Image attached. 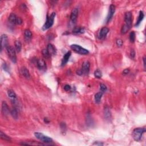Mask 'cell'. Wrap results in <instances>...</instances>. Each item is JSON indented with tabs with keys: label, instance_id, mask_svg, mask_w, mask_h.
<instances>
[{
	"label": "cell",
	"instance_id": "obj_8",
	"mask_svg": "<svg viewBox=\"0 0 146 146\" xmlns=\"http://www.w3.org/2000/svg\"><path fill=\"white\" fill-rule=\"evenodd\" d=\"M115 12V6H114V5H111L110 6L109 8V13L108 15H107V18H106V22L108 23L110 21L111 19L114 16V14Z\"/></svg>",
	"mask_w": 146,
	"mask_h": 146
},
{
	"label": "cell",
	"instance_id": "obj_32",
	"mask_svg": "<svg viewBox=\"0 0 146 146\" xmlns=\"http://www.w3.org/2000/svg\"><path fill=\"white\" fill-rule=\"evenodd\" d=\"M2 69L3 70L5 71V72H8V73H10V69H9V67L8 65H7V64L6 63H4L2 64Z\"/></svg>",
	"mask_w": 146,
	"mask_h": 146
},
{
	"label": "cell",
	"instance_id": "obj_12",
	"mask_svg": "<svg viewBox=\"0 0 146 146\" xmlns=\"http://www.w3.org/2000/svg\"><path fill=\"white\" fill-rule=\"evenodd\" d=\"M90 63L88 61H85L83 63L82 69V72L83 74L85 75H87L90 72Z\"/></svg>",
	"mask_w": 146,
	"mask_h": 146
},
{
	"label": "cell",
	"instance_id": "obj_23",
	"mask_svg": "<svg viewBox=\"0 0 146 146\" xmlns=\"http://www.w3.org/2000/svg\"><path fill=\"white\" fill-rule=\"evenodd\" d=\"M15 49L17 53H20L22 49V44L20 41H15Z\"/></svg>",
	"mask_w": 146,
	"mask_h": 146
},
{
	"label": "cell",
	"instance_id": "obj_6",
	"mask_svg": "<svg viewBox=\"0 0 146 146\" xmlns=\"http://www.w3.org/2000/svg\"><path fill=\"white\" fill-rule=\"evenodd\" d=\"M124 21V25L131 28L132 26V22H133V15H132L131 12H128L125 14Z\"/></svg>",
	"mask_w": 146,
	"mask_h": 146
},
{
	"label": "cell",
	"instance_id": "obj_20",
	"mask_svg": "<svg viewBox=\"0 0 146 146\" xmlns=\"http://www.w3.org/2000/svg\"><path fill=\"white\" fill-rule=\"evenodd\" d=\"M24 36H25V39L26 41H30L32 38V32L30 30H29V29H26L24 31Z\"/></svg>",
	"mask_w": 146,
	"mask_h": 146
},
{
	"label": "cell",
	"instance_id": "obj_13",
	"mask_svg": "<svg viewBox=\"0 0 146 146\" xmlns=\"http://www.w3.org/2000/svg\"><path fill=\"white\" fill-rule=\"evenodd\" d=\"M36 65L38 68L41 71H45L46 70V65L45 61L43 60H38L36 62Z\"/></svg>",
	"mask_w": 146,
	"mask_h": 146
},
{
	"label": "cell",
	"instance_id": "obj_4",
	"mask_svg": "<svg viewBox=\"0 0 146 146\" xmlns=\"http://www.w3.org/2000/svg\"><path fill=\"white\" fill-rule=\"evenodd\" d=\"M7 53H8V57H9L10 60L12 61L13 63H16L17 62V57L16 53H15V50L13 47L10 46H8L6 48Z\"/></svg>",
	"mask_w": 146,
	"mask_h": 146
},
{
	"label": "cell",
	"instance_id": "obj_25",
	"mask_svg": "<svg viewBox=\"0 0 146 146\" xmlns=\"http://www.w3.org/2000/svg\"><path fill=\"white\" fill-rule=\"evenodd\" d=\"M10 114L13 116L14 119H17L18 118V112H17V109L15 107H14L12 110H10Z\"/></svg>",
	"mask_w": 146,
	"mask_h": 146
},
{
	"label": "cell",
	"instance_id": "obj_31",
	"mask_svg": "<svg viewBox=\"0 0 146 146\" xmlns=\"http://www.w3.org/2000/svg\"><path fill=\"white\" fill-rule=\"evenodd\" d=\"M100 92H102V93H105V92L106 91V90H107L106 86L105 85L103 84V83L100 84Z\"/></svg>",
	"mask_w": 146,
	"mask_h": 146
},
{
	"label": "cell",
	"instance_id": "obj_11",
	"mask_svg": "<svg viewBox=\"0 0 146 146\" xmlns=\"http://www.w3.org/2000/svg\"><path fill=\"white\" fill-rule=\"evenodd\" d=\"M109 32V29L106 27H102L100 30L99 33V39H104L106 38V36H107V34Z\"/></svg>",
	"mask_w": 146,
	"mask_h": 146
},
{
	"label": "cell",
	"instance_id": "obj_33",
	"mask_svg": "<svg viewBox=\"0 0 146 146\" xmlns=\"http://www.w3.org/2000/svg\"><path fill=\"white\" fill-rule=\"evenodd\" d=\"M116 43L118 47H121L123 45V41L121 39H117L116 41Z\"/></svg>",
	"mask_w": 146,
	"mask_h": 146
},
{
	"label": "cell",
	"instance_id": "obj_26",
	"mask_svg": "<svg viewBox=\"0 0 146 146\" xmlns=\"http://www.w3.org/2000/svg\"><path fill=\"white\" fill-rule=\"evenodd\" d=\"M0 136H1V138L2 139L6 140V141H11V138L8 136V135L5 134L3 133L2 131L0 132Z\"/></svg>",
	"mask_w": 146,
	"mask_h": 146
},
{
	"label": "cell",
	"instance_id": "obj_1",
	"mask_svg": "<svg viewBox=\"0 0 146 146\" xmlns=\"http://www.w3.org/2000/svg\"><path fill=\"white\" fill-rule=\"evenodd\" d=\"M55 15H56V14L54 12H53L50 16H49V15L47 16L46 21L42 27V29L43 30H48L53 25Z\"/></svg>",
	"mask_w": 146,
	"mask_h": 146
},
{
	"label": "cell",
	"instance_id": "obj_15",
	"mask_svg": "<svg viewBox=\"0 0 146 146\" xmlns=\"http://www.w3.org/2000/svg\"><path fill=\"white\" fill-rule=\"evenodd\" d=\"M71 55H72V53H71V51H69V52H67L66 54H65V55H64L63 57V59H62V63H61L62 66H65L66 64L67 63V62L69 61V58H70Z\"/></svg>",
	"mask_w": 146,
	"mask_h": 146
},
{
	"label": "cell",
	"instance_id": "obj_28",
	"mask_svg": "<svg viewBox=\"0 0 146 146\" xmlns=\"http://www.w3.org/2000/svg\"><path fill=\"white\" fill-rule=\"evenodd\" d=\"M60 127H61V132L63 134L65 133L66 132L67 130V127L66 124H65V123H61L60 124Z\"/></svg>",
	"mask_w": 146,
	"mask_h": 146
},
{
	"label": "cell",
	"instance_id": "obj_3",
	"mask_svg": "<svg viewBox=\"0 0 146 146\" xmlns=\"http://www.w3.org/2000/svg\"><path fill=\"white\" fill-rule=\"evenodd\" d=\"M70 48L73 51L76 52V53H77L78 54H79L86 55L89 53V51H88V50L82 48V47L80 46V45L73 44L71 45Z\"/></svg>",
	"mask_w": 146,
	"mask_h": 146
},
{
	"label": "cell",
	"instance_id": "obj_35",
	"mask_svg": "<svg viewBox=\"0 0 146 146\" xmlns=\"http://www.w3.org/2000/svg\"><path fill=\"white\" fill-rule=\"evenodd\" d=\"M64 90L66 91H70V90H71V86L69 85H66L65 86H64Z\"/></svg>",
	"mask_w": 146,
	"mask_h": 146
},
{
	"label": "cell",
	"instance_id": "obj_14",
	"mask_svg": "<svg viewBox=\"0 0 146 146\" xmlns=\"http://www.w3.org/2000/svg\"><path fill=\"white\" fill-rule=\"evenodd\" d=\"M17 20H18V17L14 13L10 14V16L9 17V21L10 24L13 25H17Z\"/></svg>",
	"mask_w": 146,
	"mask_h": 146
},
{
	"label": "cell",
	"instance_id": "obj_39",
	"mask_svg": "<svg viewBox=\"0 0 146 146\" xmlns=\"http://www.w3.org/2000/svg\"><path fill=\"white\" fill-rule=\"evenodd\" d=\"M44 122L46 123H49V121L48 118H45V119H44Z\"/></svg>",
	"mask_w": 146,
	"mask_h": 146
},
{
	"label": "cell",
	"instance_id": "obj_18",
	"mask_svg": "<svg viewBox=\"0 0 146 146\" xmlns=\"http://www.w3.org/2000/svg\"><path fill=\"white\" fill-rule=\"evenodd\" d=\"M47 50L49 51V53H50V55H55L57 53L56 49H55V47L53 46V45L51 43H49L48 45V48H47Z\"/></svg>",
	"mask_w": 146,
	"mask_h": 146
},
{
	"label": "cell",
	"instance_id": "obj_38",
	"mask_svg": "<svg viewBox=\"0 0 146 146\" xmlns=\"http://www.w3.org/2000/svg\"><path fill=\"white\" fill-rule=\"evenodd\" d=\"M143 65H144V67L146 68V62H145V57H143Z\"/></svg>",
	"mask_w": 146,
	"mask_h": 146
},
{
	"label": "cell",
	"instance_id": "obj_19",
	"mask_svg": "<svg viewBox=\"0 0 146 146\" xmlns=\"http://www.w3.org/2000/svg\"><path fill=\"white\" fill-rule=\"evenodd\" d=\"M85 32V30L84 28L81 27H74V29L73 30V33L74 34H76V35H78V34H81L84 33Z\"/></svg>",
	"mask_w": 146,
	"mask_h": 146
},
{
	"label": "cell",
	"instance_id": "obj_9",
	"mask_svg": "<svg viewBox=\"0 0 146 146\" xmlns=\"http://www.w3.org/2000/svg\"><path fill=\"white\" fill-rule=\"evenodd\" d=\"M8 95L9 98L10 99L12 103L15 105L17 102V95L14 93V91L12 90H9L8 91Z\"/></svg>",
	"mask_w": 146,
	"mask_h": 146
},
{
	"label": "cell",
	"instance_id": "obj_16",
	"mask_svg": "<svg viewBox=\"0 0 146 146\" xmlns=\"http://www.w3.org/2000/svg\"><path fill=\"white\" fill-rule=\"evenodd\" d=\"M21 73L22 75L25 78H26V79H29V78H30V72H29L28 69L26 68L25 67H22L21 69Z\"/></svg>",
	"mask_w": 146,
	"mask_h": 146
},
{
	"label": "cell",
	"instance_id": "obj_29",
	"mask_svg": "<svg viewBox=\"0 0 146 146\" xmlns=\"http://www.w3.org/2000/svg\"><path fill=\"white\" fill-rule=\"evenodd\" d=\"M42 53L43 56L46 59H49L50 57V56H51L50 54V53H49V51H48V50L47 49H43Z\"/></svg>",
	"mask_w": 146,
	"mask_h": 146
},
{
	"label": "cell",
	"instance_id": "obj_17",
	"mask_svg": "<svg viewBox=\"0 0 146 146\" xmlns=\"http://www.w3.org/2000/svg\"><path fill=\"white\" fill-rule=\"evenodd\" d=\"M2 111L3 114L6 115H8L9 113H10V110L9 109V107L7 103L5 102H3L2 104Z\"/></svg>",
	"mask_w": 146,
	"mask_h": 146
},
{
	"label": "cell",
	"instance_id": "obj_27",
	"mask_svg": "<svg viewBox=\"0 0 146 146\" xmlns=\"http://www.w3.org/2000/svg\"><path fill=\"white\" fill-rule=\"evenodd\" d=\"M94 76L95 78H98V79H100V78H102V74L101 71L99 69H97V70L95 71L94 72Z\"/></svg>",
	"mask_w": 146,
	"mask_h": 146
},
{
	"label": "cell",
	"instance_id": "obj_30",
	"mask_svg": "<svg viewBox=\"0 0 146 146\" xmlns=\"http://www.w3.org/2000/svg\"><path fill=\"white\" fill-rule=\"evenodd\" d=\"M135 33L134 32H131L130 34V41L131 43H134L135 41Z\"/></svg>",
	"mask_w": 146,
	"mask_h": 146
},
{
	"label": "cell",
	"instance_id": "obj_34",
	"mask_svg": "<svg viewBox=\"0 0 146 146\" xmlns=\"http://www.w3.org/2000/svg\"><path fill=\"white\" fill-rule=\"evenodd\" d=\"M130 57L132 59H134L135 57V52L134 50H132L131 52H130Z\"/></svg>",
	"mask_w": 146,
	"mask_h": 146
},
{
	"label": "cell",
	"instance_id": "obj_37",
	"mask_svg": "<svg viewBox=\"0 0 146 146\" xmlns=\"http://www.w3.org/2000/svg\"><path fill=\"white\" fill-rule=\"evenodd\" d=\"M129 72H130V70H129V69H125V70H123V74H124V75H127V74H128V73H129Z\"/></svg>",
	"mask_w": 146,
	"mask_h": 146
},
{
	"label": "cell",
	"instance_id": "obj_7",
	"mask_svg": "<svg viewBox=\"0 0 146 146\" xmlns=\"http://www.w3.org/2000/svg\"><path fill=\"white\" fill-rule=\"evenodd\" d=\"M78 15V9L74 8L72 10L70 15V24L72 25H74L76 23V19Z\"/></svg>",
	"mask_w": 146,
	"mask_h": 146
},
{
	"label": "cell",
	"instance_id": "obj_22",
	"mask_svg": "<svg viewBox=\"0 0 146 146\" xmlns=\"http://www.w3.org/2000/svg\"><path fill=\"white\" fill-rule=\"evenodd\" d=\"M102 95H103V93H102V92H99V93H97L95 95V103L98 104L100 103V100H101Z\"/></svg>",
	"mask_w": 146,
	"mask_h": 146
},
{
	"label": "cell",
	"instance_id": "obj_24",
	"mask_svg": "<svg viewBox=\"0 0 146 146\" xmlns=\"http://www.w3.org/2000/svg\"><path fill=\"white\" fill-rule=\"evenodd\" d=\"M105 117L107 120H110L111 119V112L108 107H106L105 109Z\"/></svg>",
	"mask_w": 146,
	"mask_h": 146
},
{
	"label": "cell",
	"instance_id": "obj_40",
	"mask_svg": "<svg viewBox=\"0 0 146 146\" xmlns=\"http://www.w3.org/2000/svg\"><path fill=\"white\" fill-rule=\"evenodd\" d=\"M94 145H103V143H95Z\"/></svg>",
	"mask_w": 146,
	"mask_h": 146
},
{
	"label": "cell",
	"instance_id": "obj_5",
	"mask_svg": "<svg viewBox=\"0 0 146 146\" xmlns=\"http://www.w3.org/2000/svg\"><path fill=\"white\" fill-rule=\"evenodd\" d=\"M34 136L38 139L41 140L42 142H44V143H49L53 142V139L51 138H50V137L48 136H46V135H45L41 133H39V132H36V133H34Z\"/></svg>",
	"mask_w": 146,
	"mask_h": 146
},
{
	"label": "cell",
	"instance_id": "obj_21",
	"mask_svg": "<svg viewBox=\"0 0 146 146\" xmlns=\"http://www.w3.org/2000/svg\"><path fill=\"white\" fill-rule=\"evenodd\" d=\"M144 17H145V14H144V13L142 11H140L139 15L138 20H137L136 23L135 24V26H138L140 25L142 21H143Z\"/></svg>",
	"mask_w": 146,
	"mask_h": 146
},
{
	"label": "cell",
	"instance_id": "obj_2",
	"mask_svg": "<svg viewBox=\"0 0 146 146\" xmlns=\"http://www.w3.org/2000/svg\"><path fill=\"white\" fill-rule=\"evenodd\" d=\"M146 132L145 128H136L134 130L133 132V136L135 140L138 142L141 140L143 134Z\"/></svg>",
	"mask_w": 146,
	"mask_h": 146
},
{
	"label": "cell",
	"instance_id": "obj_36",
	"mask_svg": "<svg viewBox=\"0 0 146 146\" xmlns=\"http://www.w3.org/2000/svg\"><path fill=\"white\" fill-rule=\"evenodd\" d=\"M22 20L20 17H18V20H17V25H21L22 24Z\"/></svg>",
	"mask_w": 146,
	"mask_h": 146
},
{
	"label": "cell",
	"instance_id": "obj_10",
	"mask_svg": "<svg viewBox=\"0 0 146 146\" xmlns=\"http://www.w3.org/2000/svg\"><path fill=\"white\" fill-rule=\"evenodd\" d=\"M8 36L3 34L1 36V50L2 51L4 48H6L8 46Z\"/></svg>",
	"mask_w": 146,
	"mask_h": 146
}]
</instances>
